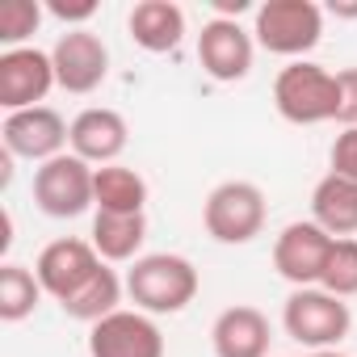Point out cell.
Returning a JSON list of instances; mask_svg holds the SVG:
<instances>
[{
    "label": "cell",
    "mask_w": 357,
    "mask_h": 357,
    "mask_svg": "<svg viewBox=\"0 0 357 357\" xmlns=\"http://www.w3.org/2000/svg\"><path fill=\"white\" fill-rule=\"evenodd\" d=\"M55 63L38 47H17L0 55V105L9 114L34 109L51 89H55Z\"/></svg>",
    "instance_id": "obj_11"
},
{
    "label": "cell",
    "mask_w": 357,
    "mask_h": 357,
    "mask_svg": "<svg viewBox=\"0 0 357 357\" xmlns=\"http://www.w3.org/2000/svg\"><path fill=\"white\" fill-rule=\"evenodd\" d=\"M126 294L143 315H176L198 298V269L190 257L147 252L126 269Z\"/></svg>",
    "instance_id": "obj_1"
},
{
    "label": "cell",
    "mask_w": 357,
    "mask_h": 357,
    "mask_svg": "<svg viewBox=\"0 0 357 357\" xmlns=\"http://www.w3.org/2000/svg\"><path fill=\"white\" fill-rule=\"evenodd\" d=\"M328 252H332V236L319 223L298 219V223H286L282 236L273 240V269L294 290H307V286H319Z\"/></svg>",
    "instance_id": "obj_7"
},
{
    "label": "cell",
    "mask_w": 357,
    "mask_h": 357,
    "mask_svg": "<svg viewBox=\"0 0 357 357\" xmlns=\"http://www.w3.org/2000/svg\"><path fill=\"white\" fill-rule=\"evenodd\" d=\"M319 290H328L336 298H353L357 294V240L353 236L349 240H332V252H328Z\"/></svg>",
    "instance_id": "obj_22"
},
{
    "label": "cell",
    "mask_w": 357,
    "mask_h": 357,
    "mask_svg": "<svg viewBox=\"0 0 357 357\" xmlns=\"http://www.w3.org/2000/svg\"><path fill=\"white\" fill-rule=\"evenodd\" d=\"M126 30H130L135 47H143L151 55L176 51L185 38V9L172 5V0H139L126 17Z\"/></svg>",
    "instance_id": "obj_16"
},
{
    "label": "cell",
    "mask_w": 357,
    "mask_h": 357,
    "mask_svg": "<svg viewBox=\"0 0 357 357\" xmlns=\"http://www.w3.org/2000/svg\"><path fill=\"white\" fill-rule=\"evenodd\" d=\"M93 190H97V211H109V215H143L147 206V181L126 164L97 168Z\"/></svg>",
    "instance_id": "obj_19"
},
{
    "label": "cell",
    "mask_w": 357,
    "mask_h": 357,
    "mask_svg": "<svg viewBox=\"0 0 357 357\" xmlns=\"http://www.w3.org/2000/svg\"><path fill=\"white\" fill-rule=\"evenodd\" d=\"M252 55H257V38L227 17H215L202 26L198 34V63L211 80L219 84H236L252 72Z\"/></svg>",
    "instance_id": "obj_9"
},
{
    "label": "cell",
    "mask_w": 357,
    "mask_h": 357,
    "mask_svg": "<svg viewBox=\"0 0 357 357\" xmlns=\"http://www.w3.org/2000/svg\"><path fill=\"white\" fill-rule=\"evenodd\" d=\"M332 172L357 181V126L336 135V143H332Z\"/></svg>",
    "instance_id": "obj_24"
},
{
    "label": "cell",
    "mask_w": 357,
    "mask_h": 357,
    "mask_svg": "<svg viewBox=\"0 0 357 357\" xmlns=\"http://www.w3.org/2000/svg\"><path fill=\"white\" fill-rule=\"evenodd\" d=\"M43 282L38 273H30L26 265H0V319L5 324H22L26 315H34L38 298H43Z\"/></svg>",
    "instance_id": "obj_21"
},
{
    "label": "cell",
    "mask_w": 357,
    "mask_h": 357,
    "mask_svg": "<svg viewBox=\"0 0 357 357\" xmlns=\"http://www.w3.org/2000/svg\"><path fill=\"white\" fill-rule=\"evenodd\" d=\"M105 261L97 257V248L89 244V240H51L43 252H38V261H34V273H38V282H43V290L55 298V303H68L97 269H101Z\"/></svg>",
    "instance_id": "obj_13"
},
{
    "label": "cell",
    "mask_w": 357,
    "mask_h": 357,
    "mask_svg": "<svg viewBox=\"0 0 357 357\" xmlns=\"http://www.w3.org/2000/svg\"><path fill=\"white\" fill-rule=\"evenodd\" d=\"M51 63H55V80L63 93H93L105 84L109 76V47L93 34V30H68L55 51H51Z\"/></svg>",
    "instance_id": "obj_10"
},
{
    "label": "cell",
    "mask_w": 357,
    "mask_h": 357,
    "mask_svg": "<svg viewBox=\"0 0 357 357\" xmlns=\"http://www.w3.org/2000/svg\"><path fill=\"white\" fill-rule=\"evenodd\" d=\"M273 105L286 122L294 126H319V122H336L340 114V84L336 72L311 63V59H294L278 72L273 80Z\"/></svg>",
    "instance_id": "obj_2"
},
{
    "label": "cell",
    "mask_w": 357,
    "mask_h": 357,
    "mask_svg": "<svg viewBox=\"0 0 357 357\" xmlns=\"http://www.w3.org/2000/svg\"><path fill=\"white\" fill-rule=\"evenodd\" d=\"M252 38L269 55L303 59L324 38V9L315 0H265L252 22Z\"/></svg>",
    "instance_id": "obj_3"
},
{
    "label": "cell",
    "mask_w": 357,
    "mask_h": 357,
    "mask_svg": "<svg viewBox=\"0 0 357 357\" xmlns=\"http://www.w3.org/2000/svg\"><path fill=\"white\" fill-rule=\"evenodd\" d=\"M122 290H126V282L109 269V265H101L68 303H59L63 307V315H72V319H80V324H101L105 315H114V311H122L118 303H122Z\"/></svg>",
    "instance_id": "obj_20"
},
{
    "label": "cell",
    "mask_w": 357,
    "mask_h": 357,
    "mask_svg": "<svg viewBox=\"0 0 357 357\" xmlns=\"http://www.w3.org/2000/svg\"><path fill=\"white\" fill-rule=\"evenodd\" d=\"M89 357H164V332L143 311H114L89 328Z\"/></svg>",
    "instance_id": "obj_12"
},
{
    "label": "cell",
    "mask_w": 357,
    "mask_h": 357,
    "mask_svg": "<svg viewBox=\"0 0 357 357\" xmlns=\"http://www.w3.org/2000/svg\"><path fill=\"white\" fill-rule=\"evenodd\" d=\"M130 143V126L118 109L109 105H93V109H80L72 118V135H68V147L72 155H80L84 164L93 168H105V164H118V155L126 151Z\"/></svg>",
    "instance_id": "obj_14"
},
{
    "label": "cell",
    "mask_w": 357,
    "mask_h": 357,
    "mask_svg": "<svg viewBox=\"0 0 357 357\" xmlns=\"http://www.w3.org/2000/svg\"><path fill=\"white\" fill-rule=\"evenodd\" d=\"M93 176H97V168L72 151L38 164L34 168V206L47 219H80L89 206H97Z\"/></svg>",
    "instance_id": "obj_6"
},
{
    "label": "cell",
    "mask_w": 357,
    "mask_h": 357,
    "mask_svg": "<svg viewBox=\"0 0 357 357\" xmlns=\"http://www.w3.org/2000/svg\"><path fill=\"white\" fill-rule=\"evenodd\" d=\"M68 135H72V122L59 118V109L51 105H34V109H17L5 118L0 126V139H5V151L17 160H34V164H47L55 155H63L68 147Z\"/></svg>",
    "instance_id": "obj_8"
},
{
    "label": "cell",
    "mask_w": 357,
    "mask_h": 357,
    "mask_svg": "<svg viewBox=\"0 0 357 357\" xmlns=\"http://www.w3.org/2000/svg\"><path fill=\"white\" fill-rule=\"evenodd\" d=\"M51 17H59V22H68V26H80V22H89L93 13H97V0H51Z\"/></svg>",
    "instance_id": "obj_26"
},
{
    "label": "cell",
    "mask_w": 357,
    "mask_h": 357,
    "mask_svg": "<svg viewBox=\"0 0 357 357\" xmlns=\"http://www.w3.org/2000/svg\"><path fill=\"white\" fill-rule=\"evenodd\" d=\"M282 328L290 340L307 344V349H336L349 328H353V311L344 298L319 290V286H307V290H294L282 307Z\"/></svg>",
    "instance_id": "obj_4"
},
{
    "label": "cell",
    "mask_w": 357,
    "mask_h": 357,
    "mask_svg": "<svg viewBox=\"0 0 357 357\" xmlns=\"http://www.w3.org/2000/svg\"><path fill=\"white\" fill-rule=\"evenodd\" d=\"M311 223H319L332 240L357 236V181L328 172L311 190Z\"/></svg>",
    "instance_id": "obj_17"
},
{
    "label": "cell",
    "mask_w": 357,
    "mask_h": 357,
    "mask_svg": "<svg viewBox=\"0 0 357 357\" xmlns=\"http://www.w3.org/2000/svg\"><path fill=\"white\" fill-rule=\"evenodd\" d=\"M269 319L265 311L240 303V307H227L219 311V319L211 324V349L215 357H269Z\"/></svg>",
    "instance_id": "obj_15"
},
{
    "label": "cell",
    "mask_w": 357,
    "mask_h": 357,
    "mask_svg": "<svg viewBox=\"0 0 357 357\" xmlns=\"http://www.w3.org/2000/svg\"><path fill=\"white\" fill-rule=\"evenodd\" d=\"M265 190L252 181H223L206 194L202 206V223L206 236L219 244H252L265 231Z\"/></svg>",
    "instance_id": "obj_5"
},
{
    "label": "cell",
    "mask_w": 357,
    "mask_h": 357,
    "mask_svg": "<svg viewBox=\"0 0 357 357\" xmlns=\"http://www.w3.org/2000/svg\"><path fill=\"white\" fill-rule=\"evenodd\" d=\"M38 26H43V5L38 0H5V5H0V43L9 51H17Z\"/></svg>",
    "instance_id": "obj_23"
},
{
    "label": "cell",
    "mask_w": 357,
    "mask_h": 357,
    "mask_svg": "<svg viewBox=\"0 0 357 357\" xmlns=\"http://www.w3.org/2000/svg\"><path fill=\"white\" fill-rule=\"evenodd\" d=\"M147 240V219L143 215H109V211H97L93 215V248L97 257L109 265V261H139V248Z\"/></svg>",
    "instance_id": "obj_18"
},
{
    "label": "cell",
    "mask_w": 357,
    "mask_h": 357,
    "mask_svg": "<svg viewBox=\"0 0 357 357\" xmlns=\"http://www.w3.org/2000/svg\"><path fill=\"white\" fill-rule=\"evenodd\" d=\"M336 84H340V114H336V122L344 130H353L357 126V68H340Z\"/></svg>",
    "instance_id": "obj_25"
},
{
    "label": "cell",
    "mask_w": 357,
    "mask_h": 357,
    "mask_svg": "<svg viewBox=\"0 0 357 357\" xmlns=\"http://www.w3.org/2000/svg\"><path fill=\"white\" fill-rule=\"evenodd\" d=\"M311 357H344V353H336V349H319V353H311Z\"/></svg>",
    "instance_id": "obj_28"
},
{
    "label": "cell",
    "mask_w": 357,
    "mask_h": 357,
    "mask_svg": "<svg viewBox=\"0 0 357 357\" xmlns=\"http://www.w3.org/2000/svg\"><path fill=\"white\" fill-rule=\"evenodd\" d=\"M332 13H340V17H357V5H332Z\"/></svg>",
    "instance_id": "obj_27"
}]
</instances>
